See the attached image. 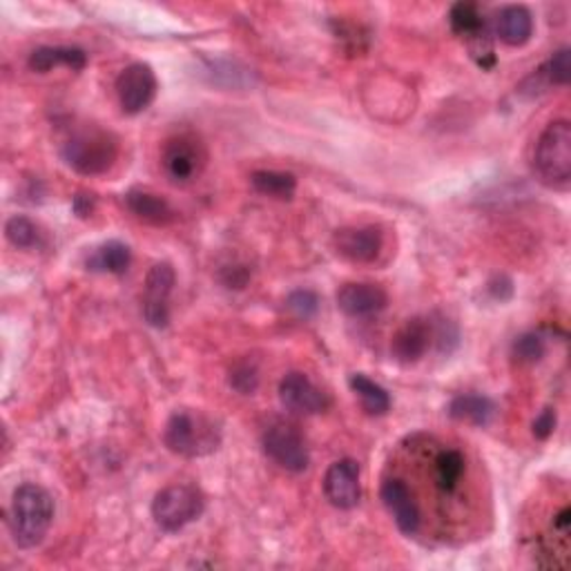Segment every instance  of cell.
Wrapping results in <instances>:
<instances>
[{
	"label": "cell",
	"instance_id": "cell-1",
	"mask_svg": "<svg viewBox=\"0 0 571 571\" xmlns=\"http://www.w3.org/2000/svg\"><path fill=\"white\" fill-rule=\"evenodd\" d=\"M54 522V498L41 485H21L10 502L8 524L21 549L39 547Z\"/></svg>",
	"mask_w": 571,
	"mask_h": 571
},
{
	"label": "cell",
	"instance_id": "cell-2",
	"mask_svg": "<svg viewBox=\"0 0 571 571\" xmlns=\"http://www.w3.org/2000/svg\"><path fill=\"white\" fill-rule=\"evenodd\" d=\"M533 172L538 181L553 190H564L571 181V125L567 119L551 121L538 136L533 150Z\"/></svg>",
	"mask_w": 571,
	"mask_h": 571
},
{
	"label": "cell",
	"instance_id": "cell-3",
	"mask_svg": "<svg viewBox=\"0 0 571 571\" xmlns=\"http://www.w3.org/2000/svg\"><path fill=\"white\" fill-rule=\"evenodd\" d=\"M165 447L181 458H202L217 451L222 434L211 418L200 411H176L163 429Z\"/></svg>",
	"mask_w": 571,
	"mask_h": 571
},
{
	"label": "cell",
	"instance_id": "cell-4",
	"mask_svg": "<svg viewBox=\"0 0 571 571\" xmlns=\"http://www.w3.org/2000/svg\"><path fill=\"white\" fill-rule=\"evenodd\" d=\"M119 156V141L112 132L101 128H83L74 132L63 145L65 163L85 176H99L112 170Z\"/></svg>",
	"mask_w": 571,
	"mask_h": 571
},
{
	"label": "cell",
	"instance_id": "cell-5",
	"mask_svg": "<svg viewBox=\"0 0 571 571\" xmlns=\"http://www.w3.org/2000/svg\"><path fill=\"white\" fill-rule=\"evenodd\" d=\"M206 509L204 493L193 485H170L152 500V518L159 529L174 533L202 518Z\"/></svg>",
	"mask_w": 571,
	"mask_h": 571
},
{
	"label": "cell",
	"instance_id": "cell-6",
	"mask_svg": "<svg viewBox=\"0 0 571 571\" xmlns=\"http://www.w3.org/2000/svg\"><path fill=\"white\" fill-rule=\"evenodd\" d=\"M161 165L170 183L190 185L204 174L208 165V150L195 134H174L161 150Z\"/></svg>",
	"mask_w": 571,
	"mask_h": 571
},
{
	"label": "cell",
	"instance_id": "cell-7",
	"mask_svg": "<svg viewBox=\"0 0 571 571\" xmlns=\"http://www.w3.org/2000/svg\"><path fill=\"white\" fill-rule=\"evenodd\" d=\"M427 465H429V478L434 485V491L447 498H458L462 493L469 462L462 449L458 447H445V445H425Z\"/></svg>",
	"mask_w": 571,
	"mask_h": 571
},
{
	"label": "cell",
	"instance_id": "cell-8",
	"mask_svg": "<svg viewBox=\"0 0 571 571\" xmlns=\"http://www.w3.org/2000/svg\"><path fill=\"white\" fill-rule=\"evenodd\" d=\"M262 447H264V453L284 471L302 473L308 469L310 456H308L304 436L297 431V427L288 422L271 425L262 436Z\"/></svg>",
	"mask_w": 571,
	"mask_h": 571
},
{
	"label": "cell",
	"instance_id": "cell-9",
	"mask_svg": "<svg viewBox=\"0 0 571 571\" xmlns=\"http://www.w3.org/2000/svg\"><path fill=\"white\" fill-rule=\"evenodd\" d=\"M156 90V74L147 63H132L116 79V96L125 114H139L150 108Z\"/></svg>",
	"mask_w": 571,
	"mask_h": 571
},
{
	"label": "cell",
	"instance_id": "cell-10",
	"mask_svg": "<svg viewBox=\"0 0 571 571\" xmlns=\"http://www.w3.org/2000/svg\"><path fill=\"white\" fill-rule=\"evenodd\" d=\"M176 275L167 262L154 264L145 277L143 315L154 328H165L170 322V295L174 290Z\"/></svg>",
	"mask_w": 571,
	"mask_h": 571
},
{
	"label": "cell",
	"instance_id": "cell-11",
	"mask_svg": "<svg viewBox=\"0 0 571 571\" xmlns=\"http://www.w3.org/2000/svg\"><path fill=\"white\" fill-rule=\"evenodd\" d=\"M379 498H383L387 511L394 516L398 529L405 536H418L422 531V513L420 507L416 502V498L411 496L407 482L398 476H389L383 480V487H379Z\"/></svg>",
	"mask_w": 571,
	"mask_h": 571
},
{
	"label": "cell",
	"instance_id": "cell-12",
	"mask_svg": "<svg viewBox=\"0 0 571 571\" xmlns=\"http://www.w3.org/2000/svg\"><path fill=\"white\" fill-rule=\"evenodd\" d=\"M279 400L286 411L297 416H317L328 407L326 394H322V389L310 383V377L299 370H293L282 379Z\"/></svg>",
	"mask_w": 571,
	"mask_h": 571
},
{
	"label": "cell",
	"instance_id": "cell-13",
	"mask_svg": "<svg viewBox=\"0 0 571 571\" xmlns=\"http://www.w3.org/2000/svg\"><path fill=\"white\" fill-rule=\"evenodd\" d=\"M385 246V235L377 226L341 228L333 235V248L339 257L353 264H370Z\"/></svg>",
	"mask_w": 571,
	"mask_h": 571
},
{
	"label": "cell",
	"instance_id": "cell-14",
	"mask_svg": "<svg viewBox=\"0 0 571 571\" xmlns=\"http://www.w3.org/2000/svg\"><path fill=\"white\" fill-rule=\"evenodd\" d=\"M324 496L335 509H341V511L355 509L361 498L359 465L350 458H344L330 465L324 476Z\"/></svg>",
	"mask_w": 571,
	"mask_h": 571
},
{
	"label": "cell",
	"instance_id": "cell-15",
	"mask_svg": "<svg viewBox=\"0 0 571 571\" xmlns=\"http://www.w3.org/2000/svg\"><path fill=\"white\" fill-rule=\"evenodd\" d=\"M434 341V322L427 317H414L398 328L391 341V355L396 361L409 366L420 361Z\"/></svg>",
	"mask_w": 571,
	"mask_h": 571
},
{
	"label": "cell",
	"instance_id": "cell-16",
	"mask_svg": "<svg viewBox=\"0 0 571 571\" xmlns=\"http://www.w3.org/2000/svg\"><path fill=\"white\" fill-rule=\"evenodd\" d=\"M337 306L348 317H370L389 306V295L383 286L353 282L337 290Z\"/></svg>",
	"mask_w": 571,
	"mask_h": 571
},
{
	"label": "cell",
	"instance_id": "cell-17",
	"mask_svg": "<svg viewBox=\"0 0 571 571\" xmlns=\"http://www.w3.org/2000/svg\"><path fill=\"white\" fill-rule=\"evenodd\" d=\"M125 204L136 220L150 226H167L176 217L174 208L163 197L150 193V190H141V187L130 190L125 195Z\"/></svg>",
	"mask_w": 571,
	"mask_h": 571
},
{
	"label": "cell",
	"instance_id": "cell-18",
	"mask_svg": "<svg viewBox=\"0 0 571 571\" xmlns=\"http://www.w3.org/2000/svg\"><path fill=\"white\" fill-rule=\"evenodd\" d=\"M496 37L509 48H522L533 37V17L522 6H509L500 10L496 19Z\"/></svg>",
	"mask_w": 571,
	"mask_h": 571
},
{
	"label": "cell",
	"instance_id": "cell-19",
	"mask_svg": "<svg viewBox=\"0 0 571 571\" xmlns=\"http://www.w3.org/2000/svg\"><path fill=\"white\" fill-rule=\"evenodd\" d=\"M32 72H52L54 68H70L74 72L88 65V54L79 48H39L30 54L28 61Z\"/></svg>",
	"mask_w": 571,
	"mask_h": 571
},
{
	"label": "cell",
	"instance_id": "cell-20",
	"mask_svg": "<svg viewBox=\"0 0 571 571\" xmlns=\"http://www.w3.org/2000/svg\"><path fill=\"white\" fill-rule=\"evenodd\" d=\"M449 416L465 425L487 427L496 416V405L487 396H458L449 405Z\"/></svg>",
	"mask_w": 571,
	"mask_h": 571
},
{
	"label": "cell",
	"instance_id": "cell-21",
	"mask_svg": "<svg viewBox=\"0 0 571 571\" xmlns=\"http://www.w3.org/2000/svg\"><path fill=\"white\" fill-rule=\"evenodd\" d=\"M348 385L355 391V396L359 398V402H361V407H364V411L368 416H387L389 414L391 396L387 394V389H383L377 383H373V379H368L361 373L350 375Z\"/></svg>",
	"mask_w": 571,
	"mask_h": 571
},
{
	"label": "cell",
	"instance_id": "cell-22",
	"mask_svg": "<svg viewBox=\"0 0 571 571\" xmlns=\"http://www.w3.org/2000/svg\"><path fill=\"white\" fill-rule=\"evenodd\" d=\"M132 264V253L121 242H105L88 257V268L94 273L123 275Z\"/></svg>",
	"mask_w": 571,
	"mask_h": 571
},
{
	"label": "cell",
	"instance_id": "cell-23",
	"mask_svg": "<svg viewBox=\"0 0 571 571\" xmlns=\"http://www.w3.org/2000/svg\"><path fill=\"white\" fill-rule=\"evenodd\" d=\"M251 183L259 195L273 200H293L297 190V179L290 172L277 170H257L251 174Z\"/></svg>",
	"mask_w": 571,
	"mask_h": 571
},
{
	"label": "cell",
	"instance_id": "cell-24",
	"mask_svg": "<svg viewBox=\"0 0 571 571\" xmlns=\"http://www.w3.org/2000/svg\"><path fill=\"white\" fill-rule=\"evenodd\" d=\"M6 235L17 248H32L39 244V228L28 217H12L6 226Z\"/></svg>",
	"mask_w": 571,
	"mask_h": 571
},
{
	"label": "cell",
	"instance_id": "cell-25",
	"mask_svg": "<svg viewBox=\"0 0 571 571\" xmlns=\"http://www.w3.org/2000/svg\"><path fill=\"white\" fill-rule=\"evenodd\" d=\"M547 353V344L544 337L538 333H524L513 341V357L520 364H536L544 357Z\"/></svg>",
	"mask_w": 571,
	"mask_h": 571
},
{
	"label": "cell",
	"instance_id": "cell-26",
	"mask_svg": "<svg viewBox=\"0 0 571 571\" xmlns=\"http://www.w3.org/2000/svg\"><path fill=\"white\" fill-rule=\"evenodd\" d=\"M538 72H540L542 81L547 83V88L567 85L569 83V50L567 48L558 50Z\"/></svg>",
	"mask_w": 571,
	"mask_h": 571
},
{
	"label": "cell",
	"instance_id": "cell-27",
	"mask_svg": "<svg viewBox=\"0 0 571 571\" xmlns=\"http://www.w3.org/2000/svg\"><path fill=\"white\" fill-rule=\"evenodd\" d=\"M231 387L242 396H253L259 387V370L251 361H239L231 370Z\"/></svg>",
	"mask_w": 571,
	"mask_h": 571
},
{
	"label": "cell",
	"instance_id": "cell-28",
	"mask_svg": "<svg viewBox=\"0 0 571 571\" xmlns=\"http://www.w3.org/2000/svg\"><path fill=\"white\" fill-rule=\"evenodd\" d=\"M286 308L299 317V319H310L317 315L319 310V297L313 293V290H306V288H299V290H293L286 299Z\"/></svg>",
	"mask_w": 571,
	"mask_h": 571
},
{
	"label": "cell",
	"instance_id": "cell-29",
	"mask_svg": "<svg viewBox=\"0 0 571 571\" xmlns=\"http://www.w3.org/2000/svg\"><path fill=\"white\" fill-rule=\"evenodd\" d=\"M555 429V411L553 409H544L536 420H533V436L538 440H547Z\"/></svg>",
	"mask_w": 571,
	"mask_h": 571
}]
</instances>
